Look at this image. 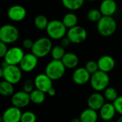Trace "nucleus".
<instances>
[{"instance_id":"nucleus-31","label":"nucleus","mask_w":122,"mask_h":122,"mask_svg":"<svg viewBox=\"0 0 122 122\" xmlns=\"http://www.w3.org/2000/svg\"><path fill=\"white\" fill-rule=\"evenodd\" d=\"M85 69L89 71V73L92 75L93 74L96 73L97 71H98L99 69V66H98V63L96 61L94 60H89L88 61L86 64H85Z\"/></svg>"},{"instance_id":"nucleus-2","label":"nucleus","mask_w":122,"mask_h":122,"mask_svg":"<svg viewBox=\"0 0 122 122\" xmlns=\"http://www.w3.org/2000/svg\"><path fill=\"white\" fill-rule=\"evenodd\" d=\"M52 48V41L49 37H40L34 42V45L31 51V53L39 59H41L51 54Z\"/></svg>"},{"instance_id":"nucleus-11","label":"nucleus","mask_w":122,"mask_h":122,"mask_svg":"<svg viewBox=\"0 0 122 122\" xmlns=\"http://www.w3.org/2000/svg\"><path fill=\"white\" fill-rule=\"evenodd\" d=\"M11 102L12 106L19 109L26 107L31 102L30 94L24 90L14 92V94L11 96Z\"/></svg>"},{"instance_id":"nucleus-18","label":"nucleus","mask_w":122,"mask_h":122,"mask_svg":"<svg viewBox=\"0 0 122 122\" xmlns=\"http://www.w3.org/2000/svg\"><path fill=\"white\" fill-rule=\"evenodd\" d=\"M117 114L116 109L113 103H105L104 106L99 111V117L104 122L112 121Z\"/></svg>"},{"instance_id":"nucleus-14","label":"nucleus","mask_w":122,"mask_h":122,"mask_svg":"<svg viewBox=\"0 0 122 122\" xmlns=\"http://www.w3.org/2000/svg\"><path fill=\"white\" fill-rule=\"evenodd\" d=\"M91 74L85 69V67L76 68L72 74V81L76 85L82 86L90 81Z\"/></svg>"},{"instance_id":"nucleus-6","label":"nucleus","mask_w":122,"mask_h":122,"mask_svg":"<svg viewBox=\"0 0 122 122\" xmlns=\"http://www.w3.org/2000/svg\"><path fill=\"white\" fill-rule=\"evenodd\" d=\"M110 82V77L108 73L99 70L91 76L90 85L92 88L97 92H104L108 86Z\"/></svg>"},{"instance_id":"nucleus-27","label":"nucleus","mask_w":122,"mask_h":122,"mask_svg":"<svg viewBox=\"0 0 122 122\" xmlns=\"http://www.w3.org/2000/svg\"><path fill=\"white\" fill-rule=\"evenodd\" d=\"M104 97L107 101L113 103L118 98V92L117 89L112 86H108L104 91Z\"/></svg>"},{"instance_id":"nucleus-1","label":"nucleus","mask_w":122,"mask_h":122,"mask_svg":"<svg viewBox=\"0 0 122 122\" xmlns=\"http://www.w3.org/2000/svg\"><path fill=\"white\" fill-rule=\"evenodd\" d=\"M0 77L12 84L19 83L22 78V70L18 65H6L0 68Z\"/></svg>"},{"instance_id":"nucleus-28","label":"nucleus","mask_w":122,"mask_h":122,"mask_svg":"<svg viewBox=\"0 0 122 122\" xmlns=\"http://www.w3.org/2000/svg\"><path fill=\"white\" fill-rule=\"evenodd\" d=\"M65 54V48L61 46L60 44L53 46L51 51V56L52 59L56 60H61Z\"/></svg>"},{"instance_id":"nucleus-36","label":"nucleus","mask_w":122,"mask_h":122,"mask_svg":"<svg viewBox=\"0 0 122 122\" xmlns=\"http://www.w3.org/2000/svg\"><path fill=\"white\" fill-rule=\"evenodd\" d=\"M71 44V41L69 40V39L66 36H64V37H63L61 39H60V44H59L61 46H63L64 48H65V49L67 48V47H69Z\"/></svg>"},{"instance_id":"nucleus-8","label":"nucleus","mask_w":122,"mask_h":122,"mask_svg":"<svg viewBox=\"0 0 122 122\" xmlns=\"http://www.w3.org/2000/svg\"><path fill=\"white\" fill-rule=\"evenodd\" d=\"M66 36L69 39L71 44H79L86 40L87 31L83 26L76 25L68 29Z\"/></svg>"},{"instance_id":"nucleus-3","label":"nucleus","mask_w":122,"mask_h":122,"mask_svg":"<svg viewBox=\"0 0 122 122\" xmlns=\"http://www.w3.org/2000/svg\"><path fill=\"white\" fill-rule=\"evenodd\" d=\"M97 31L99 34L104 37L112 36L117 29V24L112 16H103L97 22Z\"/></svg>"},{"instance_id":"nucleus-41","label":"nucleus","mask_w":122,"mask_h":122,"mask_svg":"<svg viewBox=\"0 0 122 122\" xmlns=\"http://www.w3.org/2000/svg\"><path fill=\"white\" fill-rule=\"evenodd\" d=\"M112 122V121H109V122Z\"/></svg>"},{"instance_id":"nucleus-34","label":"nucleus","mask_w":122,"mask_h":122,"mask_svg":"<svg viewBox=\"0 0 122 122\" xmlns=\"http://www.w3.org/2000/svg\"><path fill=\"white\" fill-rule=\"evenodd\" d=\"M34 42L31 39H25L22 41V46L26 49H31L34 45Z\"/></svg>"},{"instance_id":"nucleus-19","label":"nucleus","mask_w":122,"mask_h":122,"mask_svg":"<svg viewBox=\"0 0 122 122\" xmlns=\"http://www.w3.org/2000/svg\"><path fill=\"white\" fill-rule=\"evenodd\" d=\"M102 16H112L117 11V4L114 0H103L99 9Z\"/></svg>"},{"instance_id":"nucleus-7","label":"nucleus","mask_w":122,"mask_h":122,"mask_svg":"<svg viewBox=\"0 0 122 122\" xmlns=\"http://www.w3.org/2000/svg\"><path fill=\"white\" fill-rule=\"evenodd\" d=\"M19 38V31L12 24H4L0 28V41L6 44H14Z\"/></svg>"},{"instance_id":"nucleus-10","label":"nucleus","mask_w":122,"mask_h":122,"mask_svg":"<svg viewBox=\"0 0 122 122\" xmlns=\"http://www.w3.org/2000/svg\"><path fill=\"white\" fill-rule=\"evenodd\" d=\"M38 61L39 58L31 52L29 54H25L19 66L23 72L29 73L36 68Z\"/></svg>"},{"instance_id":"nucleus-9","label":"nucleus","mask_w":122,"mask_h":122,"mask_svg":"<svg viewBox=\"0 0 122 122\" xmlns=\"http://www.w3.org/2000/svg\"><path fill=\"white\" fill-rule=\"evenodd\" d=\"M24 55L25 54L21 47L13 46L8 49L7 53L3 59L9 65H19Z\"/></svg>"},{"instance_id":"nucleus-39","label":"nucleus","mask_w":122,"mask_h":122,"mask_svg":"<svg viewBox=\"0 0 122 122\" xmlns=\"http://www.w3.org/2000/svg\"><path fill=\"white\" fill-rule=\"evenodd\" d=\"M117 122H122V116H121V117L117 119Z\"/></svg>"},{"instance_id":"nucleus-21","label":"nucleus","mask_w":122,"mask_h":122,"mask_svg":"<svg viewBox=\"0 0 122 122\" xmlns=\"http://www.w3.org/2000/svg\"><path fill=\"white\" fill-rule=\"evenodd\" d=\"M99 117L97 112L89 107L83 110L79 116L81 122H97Z\"/></svg>"},{"instance_id":"nucleus-40","label":"nucleus","mask_w":122,"mask_h":122,"mask_svg":"<svg viewBox=\"0 0 122 122\" xmlns=\"http://www.w3.org/2000/svg\"><path fill=\"white\" fill-rule=\"evenodd\" d=\"M86 1H95L97 0H86Z\"/></svg>"},{"instance_id":"nucleus-35","label":"nucleus","mask_w":122,"mask_h":122,"mask_svg":"<svg viewBox=\"0 0 122 122\" xmlns=\"http://www.w3.org/2000/svg\"><path fill=\"white\" fill-rule=\"evenodd\" d=\"M8 48H7V44L0 41V57L4 58L6 55V54L8 51Z\"/></svg>"},{"instance_id":"nucleus-22","label":"nucleus","mask_w":122,"mask_h":122,"mask_svg":"<svg viewBox=\"0 0 122 122\" xmlns=\"http://www.w3.org/2000/svg\"><path fill=\"white\" fill-rule=\"evenodd\" d=\"M61 21L65 25V26L69 29L77 25L78 17L76 14H74V12H68L63 16Z\"/></svg>"},{"instance_id":"nucleus-13","label":"nucleus","mask_w":122,"mask_h":122,"mask_svg":"<svg viewBox=\"0 0 122 122\" xmlns=\"http://www.w3.org/2000/svg\"><path fill=\"white\" fill-rule=\"evenodd\" d=\"M34 81L35 89H39L46 94L51 87H53V80H51L45 73L39 74L36 75Z\"/></svg>"},{"instance_id":"nucleus-29","label":"nucleus","mask_w":122,"mask_h":122,"mask_svg":"<svg viewBox=\"0 0 122 122\" xmlns=\"http://www.w3.org/2000/svg\"><path fill=\"white\" fill-rule=\"evenodd\" d=\"M87 19L92 22H98L103 16L100 10L97 9H92L87 12Z\"/></svg>"},{"instance_id":"nucleus-25","label":"nucleus","mask_w":122,"mask_h":122,"mask_svg":"<svg viewBox=\"0 0 122 122\" xmlns=\"http://www.w3.org/2000/svg\"><path fill=\"white\" fill-rule=\"evenodd\" d=\"M0 94L3 97H11L14 94V84L3 80L0 82Z\"/></svg>"},{"instance_id":"nucleus-20","label":"nucleus","mask_w":122,"mask_h":122,"mask_svg":"<svg viewBox=\"0 0 122 122\" xmlns=\"http://www.w3.org/2000/svg\"><path fill=\"white\" fill-rule=\"evenodd\" d=\"M61 61L63 62L64 65L66 69H72L77 67L79 62V59L76 54L72 52H68L65 54L63 59H61Z\"/></svg>"},{"instance_id":"nucleus-23","label":"nucleus","mask_w":122,"mask_h":122,"mask_svg":"<svg viewBox=\"0 0 122 122\" xmlns=\"http://www.w3.org/2000/svg\"><path fill=\"white\" fill-rule=\"evenodd\" d=\"M85 0H61L63 6L69 11H76L81 9Z\"/></svg>"},{"instance_id":"nucleus-24","label":"nucleus","mask_w":122,"mask_h":122,"mask_svg":"<svg viewBox=\"0 0 122 122\" xmlns=\"http://www.w3.org/2000/svg\"><path fill=\"white\" fill-rule=\"evenodd\" d=\"M31 102L35 104H41L46 100V93L35 89L30 94Z\"/></svg>"},{"instance_id":"nucleus-5","label":"nucleus","mask_w":122,"mask_h":122,"mask_svg":"<svg viewBox=\"0 0 122 122\" xmlns=\"http://www.w3.org/2000/svg\"><path fill=\"white\" fill-rule=\"evenodd\" d=\"M66 68L61 60L52 59L45 67V74L53 81L61 79L66 72Z\"/></svg>"},{"instance_id":"nucleus-4","label":"nucleus","mask_w":122,"mask_h":122,"mask_svg":"<svg viewBox=\"0 0 122 122\" xmlns=\"http://www.w3.org/2000/svg\"><path fill=\"white\" fill-rule=\"evenodd\" d=\"M46 31L48 36L51 39L60 40L66 36L68 30L62 21L53 19L49 21Z\"/></svg>"},{"instance_id":"nucleus-30","label":"nucleus","mask_w":122,"mask_h":122,"mask_svg":"<svg viewBox=\"0 0 122 122\" xmlns=\"http://www.w3.org/2000/svg\"><path fill=\"white\" fill-rule=\"evenodd\" d=\"M36 122V116L31 111H26L22 112V115L21 117L20 122Z\"/></svg>"},{"instance_id":"nucleus-33","label":"nucleus","mask_w":122,"mask_h":122,"mask_svg":"<svg viewBox=\"0 0 122 122\" xmlns=\"http://www.w3.org/2000/svg\"><path fill=\"white\" fill-rule=\"evenodd\" d=\"M113 104L117 113L122 116V96L118 97V98L113 102Z\"/></svg>"},{"instance_id":"nucleus-15","label":"nucleus","mask_w":122,"mask_h":122,"mask_svg":"<svg viewBox=\"0 0 122 122\" xmlns=\"http://www.w3.org/2000/svg\"><path fill=\"white\" fill-rule=\"evenodd\" d=\"M22 112L21 109L11 106L7 108L1 117V122H20Z\"/></svg>"},{"instance_id":"nucleus-32","label":"nucleus","mask_w":122,"mask_h":122,"mask_svg":"<svg viewBox=\"0 0 122 122\" xmlns=\"http://www.w3.org/2000/svg\"><path fill=\"white\" fill-rule=\"evenodd\" d=\"M23 90L29 94H30L32 91L35 89L34 81L31 79H26L23 84Z\"/></svg>"},{"instance_id":"nucleus-17","label":"nucleus","mask_w":122,"mask_h":122,"mask_svg":"<svg viewBox=\"0 0 122 122\" xmlns=\"http://www.w3.org/2000/svg\"><path fill=\"white\" fill-rule=\"evenodd\" d=\"M99 69L106 73H109L112 71L116 65L114 59L109 55L102 56L97 61Z\"/></svg>"},{"instance_id":"nucleus-26","label":"nucleus","mask_w":122,"mask_h":122,"mask_svg":"<svg viewBox=\"0 0 122 122\" xmlns=\"http://www.w3.org/2000/svg\"><path fill=\"white\" fill-rule=\"evenodd\" d=\"M49 21H48L47 18L42 14L37 15L34 20V24L35 27L40 31L46 30L49 24Z\"/></svg>"},{"instance_id":"nucleus-38","label":"nucleus","mask_w":122,"mask_h":122,"mask_svg":"<svg viewBox=\"0 0 122 122\" xmlns=\"http://www.w3.org/2000/svg\"><path fill=\"white\" fill-rule=\"evenodd\" d=\"M69 122H81V120H80L79 117V118H73L72 119H71V121Z\"/></svg>"},{"instance_id":"nucleus-37","label":"nucleus","mask_w":122,"mask_h":122,"mask_svg":"<svg viewBox=\"0 0 122 122\" xmlns=\"http://www.w3.org/2000/svg\"><path fill=\"white\" fill-rule=\"evenodd\" d=\"M49 97H54L56 94V90L54 88V87H51L46 93Z\"/></svg>"},{"instance_id":"nucleus-12","label":"nucleus","mask_w":122,"mask_h":122,"mask_svg":"<svg viewBox=\"0 0 122 122\" xmlns=\"http://www.w3.org/2000/svg\"><path fill=\"white\" fill-rule=\"evenodd\" d=\"M8 18L14 22H19L23 21L26 16V9L19 4L11 6L7 11Z\"/></svg>"},{"instance_id":"nucleus-16","label":"nucleus","mask_w":122,"mask_h":122,"mask_svg":"<svg viewBox=\"0 0 122 122\" xmlns=\"http://www.w3.org/2000/svg\"><path fill=\"white\" fill-rule=\"evenodd\" d=\"M105 101L106 99L103 94H102L100 92H95L88 97L87 105L89 108L97 112L99 111V109L106 103Z\"/></svg>"}]
</instances>
